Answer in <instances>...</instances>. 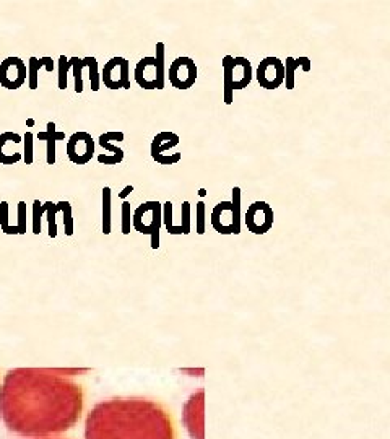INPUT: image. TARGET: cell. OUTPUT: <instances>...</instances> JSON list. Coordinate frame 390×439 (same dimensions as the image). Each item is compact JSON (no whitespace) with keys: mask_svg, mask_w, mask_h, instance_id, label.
<instances>
[{"mask_svg":"<svg viewBox=\"0 0 390 439\" xmlns=\"http://www.w3.org/2000/svg\"><path fill=\"white\" fill-rule=\"evenodd\" d=\"M82 412V387L51 371H10L0 387V417L20 436L65 433L78 423Z\"/></svg>","mask_w":390,"mask_h":439,"instance_id":"6da1fadb","label":"cell"},{"mask_svg":"<svg viewBox=\"0 0 390 439\" xmlns=\"http://www.w3.org/2000/svg\"><path fill=\"white\" fill-rule=\"evenodd\" d=\"M85 439H176L171 415L142 397L100 402L85 422Z\"/></svg>","mask_w":390,"mask_h":439,"instance_id":"7a4b0ae2","label":"cell"},{"mask_svg":"<svg viewBox=\"0 0 390 439\" xmlns=\"http://www.w3.org/2000/svg\"><path fill=\"white\" fill-rule=\"evenodd\" d=\"M132 226L142 235L152 236V247H159V231L163 226V205L158 200L143 202L132 212Z\"/></svg>","mask_w":390,"mask_h":439,"instance_id":"3957f363","label":"cell"},{"mask_svg":"<svg viewBox=\"0 0 390 439\" xmlns=\"http://www.w3.org/2000/svg\"><path fill=\"white\" fill-rule=\"evenodd\" d=\"M130 64L125 57H112L107 60L101 72V83L109 90H130Z\"/></svg>","mask_w":390,"mask_h":439,"instance_id":"277c9868","label":"cell"},{"mask_svg":"<svg viewBox=\"0 0 390 439\" xmlns=\"http://www.w3.org/2000/svg\"><path fill=\"white\" fill-rule=\"evenodd\" d=\"M244 223L254 235H265L274 226V208L264 200H257L249 205Z\"/></svg>","mask_w":390,"mask_h":439,"instance_id":"5b68a950","label":"cell"},{"mask_svg":"<svg viewBox=\"0 0 390 439\" xmlns=\"http://www.w3.org/2000/svg\"><path fill=\"white\" fill-rule=\"evenodd\" d=\"M197 64L192 57L181 55L169 65V83L177 90H189L195 85Z\"/></svg>","mask_w":390,"mask_h":439,"instance_id":"8992f818","label":"cell"},{"mask_svg":"<svg viewBox=\"0 0 390 439\" xmlns=\"http://www.w3.org/2000/svg\"><path fill=\"white\" fill-rule=\"evenodd\" d=\"M65 152H67L69 160L73 165H88L93 155H95V140H93L91 134L88 132H75L67 140Z\"/></svg>","mask_w":390,"mask_h":439,"instance_id":"52a82bcc","label":"cell"},{"mask_svg":"<svg viewBox=\"0 0 390 439\" xmlns=\"http://www.w3.org/2000/svg\"><path fill=\"white\" fill-rule=\"evenodd\" d=\"M256 77L258 85L262 88H265V90H276L285 82L283 62L278 57H274V55L262 59L258 62Z\"/></svg>","mask_w":390,"mask_h":439,"instance_id":"ba28073f","label":"cell"},{"mask_svg":"<svg viewBox=\"0 0 390 439\" xmlns=\"http://www.w3.org/2000/svg\"><path fill=\"white\" fill-rule=\"evenodd\" d=\"M179 142H181L179 135L175 132H169V130L159 132L157 137L153 138L152 148H150V152H152V158L158 163V165H163V166L176 165V163H179L182 160V153H177L176 156H168L166 152L177 147Z\"/></svg>","mask_w":390,"mask_h":439,"instance_id":"9c48e42d","label":"cell"},{"mask_svg":"<svg viewBox=\"0 0 390 439\" xmlns=\"http://www.w3.org/2000/svg\"><path fill=\"white\" fill-rule=\"evenodd\" d=\"M28 77V67L23 59L17 55L3 59L0 64V85L7 90H18L25 85Z\"/></svg>","mask_w":390,"mask_h":439,"instance_id":"30bf717a","label":"cell"},{"mask_svg":"<svg viewBox=\"0 0 390 439\" xmlns=\"http://www.w3.org/2000/svg\"><path fill=\"white\" fill-rule=\"evenodd\" d=\"M125 138L124 132H105L100 135V138H98V143L101 145L103 150L109 152V155H100L98 156V161L101 163V165H107V166H114V165H119V163L124 160V150L122 148L117 147V145H112L111 142L112 140H117V142H122V140Z\"/></svg>","mask_w":390,"mask_h":439,"instance_id":"8fae6325","label":"cell"},{"mask_svg":"<svg viewBox=\"0 0 390 439\" xmlns=\"http://www.w3.org/2000/svg\"><path fill=\"white\" fill-rule=\"evenodd\" d=\"M211 226L220 235H233L234 233V215L231 202H220L211 212Z\"/></svg>","mask_w":390,"mask_h":439,"instance_id":"7c38bea8","label":"cell"},{"mask_svg":"<svg viewBox=\"0 0 390 439\" xmlns=\"http://www.w3.org/2000/svg\"><path fill=\"white\" fill-rule=\"evenodd\" d=\"M254 77V70L251 60L246 57H234L231 65V73H229V83L234 90H244L251 85Z\"/></svg>","mask_w":390,"mask_h":439,"instance_id":"4fadbf2b","label":"cell"},{"mask_svg":"<svg viewBox=\"0 0 390 439\" xmlns=\"http://www.w3.org/2000/svg\"><path fill=\"white\" fill-rule=\"evenodd\" d=\"M135 82L143 90H157V65L153 55L140 59L135 65Z\"/></svg>","mask_w":390,"mask_h":439,"instance_id":"5bb4252c","label":"cell"},{"mask_svg":"<svg viewBox=\"0 0 390 439\" xmlns=\"http://www.w3.org/2000/svg\"><path fill=\"white\" fill-rule=\"evenodd\" d=\"M46 69L48 72H53L54 70V60L53 57H30L28 60V87L30 90H37L39 87V70Z\"/></svg>","mask_w":390,"mask_h":439,"instance_id":"9a60e30c","label":"cell"},{"mask_svg":"<svg viewBox=\"0 0 390 439\" xmlns=\"http://www.w3.org/2000/svg\"><path fill=\"white\" fill-rule=\"evenodd\" d=\"M285 67V82L286 83V90H293L294 88V73L299 67L304 70V72H311L312 70V60L303 55V57H286V62H283Z\"/></svg>","mask_w":390,"mask_h":439,"instance_id":"2e32d148","label":"cell"},{"mask_svg":"<svg viewBox=\"0 0 390 439\" xmlns=\"http://www.w3.org/2000/svg\"><path fill=\"white\" fill-rule=\"evenodd\" d=\"M37 138L46 140V145H48V158H46V161H48L49 166H54L55 160H57V158H55V143H57L59 140L65 138V132L55 130V123L51 120V123H48V129H46L44 132L37 134Z\"/></svg>","mask_w":390,"mask_h":439,"instance_id":"e0dca14e","label":"cell"},{"mask_svg":"<svg viewBox=\"0 0 390 439\" xmlns=\"http://www.w3.org/2000/svg\"><path fill=\"white\" fill-rule=\"evenodd\" d=\"M8 138H10V132H3L0 134V163L6 166L15 165V163L23 160V155L20 152L13 150V148H8Z\"/></svg>","mask_w":390,"mask_h":439,"instance_id":"ac0fdd59","label":"cell"},{"mask_svg":"<svg viewBox=\"0 0 390 439\" xmlns=\"http://www.w3.org/2000/svg\"><path fill=\"white\" fill-rule=\"evenodd\" d=\"M101 199H103V223H101V231L105 235H109L111 228H112V208H111V202H112V190L111 188H103L101 190Z\"/></svg>","mask_w":390,"mask_h":439,"instance_id":"d6986e66","label":"cell"},{"mask_svg":"<svg viewBox=\"0 0 390 439\" xmlns=\"http://www.w3.org/2000/svg\"><path fill=\"white\" fill-rule=\"evenodd\" d=\"M154 57V65H157V90H163L166 85V64H164V43L157 44V55Z\"/></svg>","mask_w":390,"mask_h":439,"instance_id":"ffe728a7","label":"cell"},{"mask_svg":"<svg viewBox=\"0 0 390 439\" xmlns=\"http://www.w3.org/2000/svg\"><path fill=\"white\" fill-rule=\"evenodd\" d=\"M233 55H224L222 60L223 65V85H224V102L227 105H231L234 101V91L231 88V83H229V73H231V65H233Z\"/></svg>","mask_w":390,"mask_h":439,"instance_id":"44dd1931","label":"cell"},{"mask_svg":"<svg viewBox=\"0 0 390 439\" xmlns=\"http://www.w3.org/2000/svg\"><path fill=\"white\" fill-rule=\"evenodd\" d=\"M241 200L242 190L241 188H233L231 190V204H233V215H234V235L241 233Z\"/></svg>","mask_w":390,"mask_h":439,"instance_id":"7402d4cb","label":"cell"},{"mask_svg":"<svg viewBox=\"0 0 390 439\" xmlns=\"http://www.w3.org/2000/svg\"><path fill=\"white\" fill-rule=\"evenodd\" d=\"M172 202H164L163 204V226L166 228L169 235H182V228L175 225V220H172Z\"/></svg>","mask_w":390,"mask_h":439,"instance_id":"603a6c76","label":"cell"},{"mask_svg":"<svg viewBox=\"0 0 390 439\" xmlns=\"http://www.w3.org/2000/svg\"><path fill=\"white\" fill-rule=\"evenodd\" d=\"M83 67H88L90 70V83H91V90L98 91L101 85V78H100V70H98V60L93 55H88V57L82 59Z\"/></svg>","mask_w":390,"mask_h":439,"instance_id":"cb8c5ba5","label":"cell"},{"mask_svg":"<svg viewBox=\"0 0 390 439\" xmlns=\"http://www.w3.org/2000/svg\"><path fill=\"white\" fill-rule=\"evenodd\" d=\"M42 208H44L46 217H48V223H49V236L55 238L57 236V222H55V217L60 212L59 204L54 202H46L42 204Z\"/></svg>","mask_w":390,"mask_h":439,"instance_id":"d4e9b609","label":"cell"},{"mask_svg":"<svg viewBox=\"0 0 390 439\" xmlns=\"http://www.w3.org/2000/svg\"><path fill=\"white\" fill-rule=\"evenodd\" d=\"M70 69L73 72V78H75V91L77 93H83V77H82V70H83V62L80 57H70Z\"/></svg>","mask_w":390,"mask_h":439,"instance_id":"484cf974","label":"cell"},{"mask_svg":"<svg viewBox=\"0 0 390 439\" xmlns=\"http://www.w3.org/2000/svg\"><path fill=\"white\" fill-rule=\"evenodd\" d=\"M8 218H10V207L8 202H2L0 204V228L7 235H18V230L8 223Z\"/></svg>","mask_w":390,"mask_h":439,"instance_id":"4316f807","label":"cell"},{"mask_svg":"<svg viewBox=\"0 0 390 439\" xmlns=\"http://www.w3.org/2000/svg\"><path fill=\"white\" fill-rule=\"evenodd\" d=\"M35 135H33V132H28L23 135V147H25V152H23V161L26 163V166H31L33 165V158H35Z\"/></svg>","mask_w":390,"mask_h":439,"instance_id":"83f0119b","label":"cell"},{"mask_svg":"<svg viewBox=\"0 0 390 439\" xmlns=\"http://www.w3.org/2000/svg\"><path fill=\"white\" fill-rule=\"evenodd\" d=\"M60 213L64 215V228L65 235L72 236L73 235V215H72V205L69 202H59Z\"/></svg>","mask_w":390,"mask_h":439,"instance_id":"f1b7e54d","label":"cell"},{"mask_svg":"<svg viewBox=\"0 0 390 439\" xmlns=\"http://www.w3.org/2000/svg\"><path fill=\"white\" fill-rule=\"evenodd\" d=\"M192 205L190 202H182V212H181V228H182V235H189L192 230Z\"/></svg>","mask_w":390,"mask_h":439,"instance_id":"f546056e","label":"cell"},{"mask_svg":"<svg viewBox=\"0 0 390 439\" xmlns=\"http://www.w3.org/2000/svg\"><path fill=\"white\" fill-rule=\"evenodd\" d=\"M130 228H132V210H130L129 202H124L122 204V223H121L122 235H129Z\"/></svg>","mask_w":390,"mask_h":439,"instance_id":"4dcf8cb0","label":"cell"},{"mask_svg":"<svg viewBox=\"0 0 390 439\" xmlns=\"http://www.w3.org/2000/svg\"><path fill=\"white\" fill-rule=\"evenodd\" d=\"M70 70V60L65 55L59 57V90L67 88V73Z\"/></svg>","mask_w":390,"mask_h":439,"instance_id":"1f68e13d","label":"cell"},{"mask_svg":"<svg viewBox=\"0 0 390 439\" xmlns=\"http://www.w3.org/2000/svg\"><path fill=\"white\" fill-rule=\"evenodd\" d=\"M42 215H44L42 204L39 200H35V202H33V233H35V235H39L41 233Z\"/></svg>","mask_w":390,"mask_h":439,"instance_id":"d6a6232c","label":"cell"},{"mask_svg":"<svg viewBox=\"0 0 390 439\" xmlns=\"http://www.w3.org/2000/svg\"><path fill=\"white\" fill-rule=\"evenodd\" d=\"M205 215L206 208L204 202H199L195 205V231L199 235H204L205 233Z\"/></svg>","mask_w":390,"mask_h":439,"instance_id":"836d02e7","label":"cell"},{"mask_svg":"<svg viewBox=\"0 0 390 439\" xmlns=\"http://www.w3.org/2000/svg\"><path fill=\"white\" fill-rule=\"evenodd\" d=\"M17 213H18V223H17V228H18V235H25L26 233V202H18V208H17Z\"/></svg>","mask_w":390,"mask_h":439,"instance_id":"e575fe53","label":"cell"},{"mask_svg":"<svg viewBox=\"0 0 390 439\" xmlns=\"http://www.w3.org/2000/svg\"><path fill=\"white\" fill-rule=\"evenodd\" d=\"M130 192H134V186H132V184L125 186V188H124V189H122V192L119 194V197H121V199H125V197H129V195H130Z\"/></svg>","mask_w":390,"mask_h":439,"instance_id":"d590c367","label":"cell"},{"mask_svg":"<svg viewBox=\"0 0 390 439\" xmlns=\"http://www.w3.org/2000/svg\"><path fill=\"white\" fill-rule=\"evenodd\" d=\"M199 195H200V197H205V195H206V189L202 188V189L199 190Z\"/></svg>","mask_w":390,"mask_h":439,"instance_id":"8d00e7d4","label":"cell"}]
</instances>
